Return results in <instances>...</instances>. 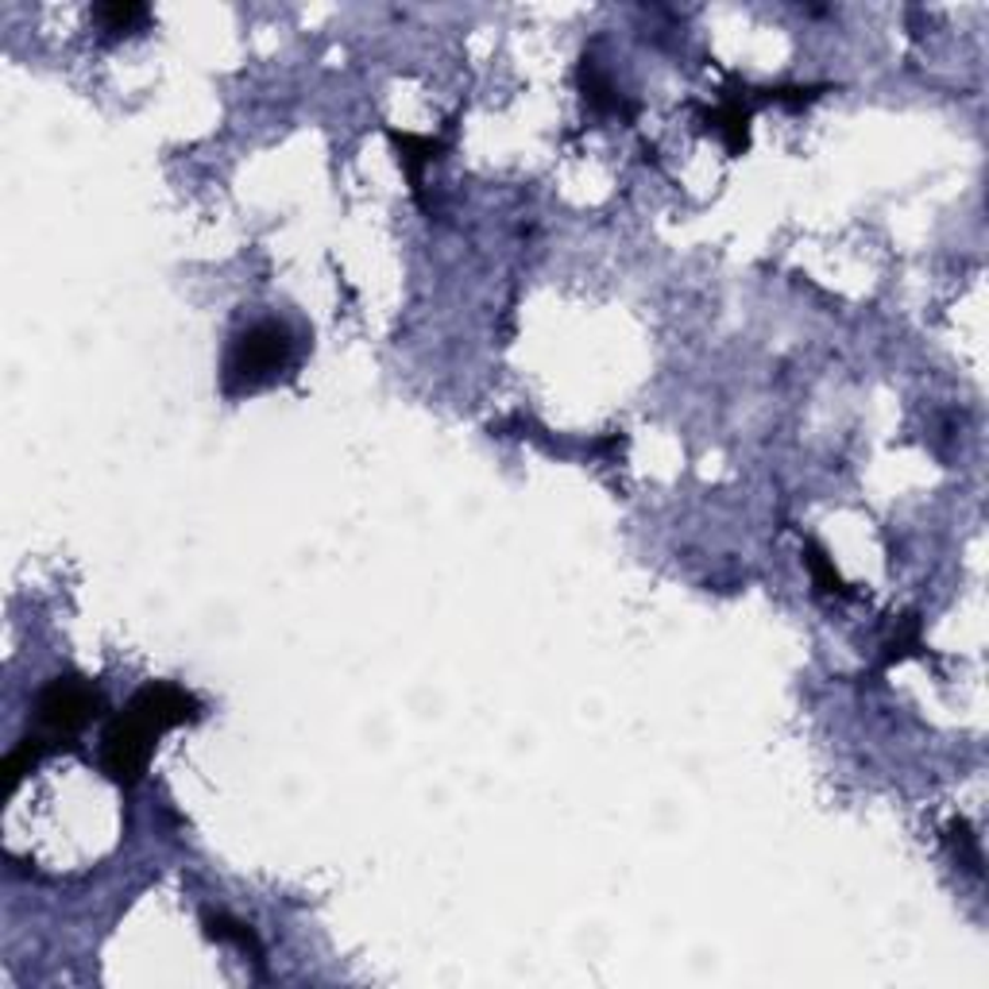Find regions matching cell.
Wrapping results in <instances>:
<instances>
[{"label":"cell","instance_id":"ba28073f","mask_svg":"<svg viewBox=\"0 0 989 989\" xmlns=\"http://www.w3.org/2000/svg\"><path fill=\"white\" fill-rule=\"evenodd\" d=\"M93 20L101 27H105V32H113V35H121V32H132V27H139L147 20V9L144 4H121V0H116V4H97L93 9Z\"/></svg>","mask_w":989,"mask_h":989},{"label":"cell","instance_id":"5b68a950","mask_svg":"<svg viewBox=\"0 0 989 989\" xmlns=\"http://www.w3.org/2000/svg\"><path fill=\"white\" fill-rule=\"evenodd\" d=\"M580 81H584V101L596 113H630V105H622V93H615L611 78L599 74L592 58H584V66H580Z\"/></svg>","mask_w":989,"mask_h":989},{"label":"cell","instance_id":"6da1fadb","mask_svg":"<svg viewBox=\"0 0 989 989\" xmlns=\"http://www.w3.org/2000/svg\"><path fill=\"white\" fill-rule=\"evenodd\" d=\"M202 704L198 696L170 681H151L116 711L101 734V773L113 785L132 788L144 780L155 742L182 723H198Z\"/></svg>","mask_w":989,"mask_h":989},{"label":"cell","instance_id":"52a82bcc","mask_svg":"<svg viewBox=\"0 0 989 989\" xmlns=\"http://www.w3.org/2000/svg\"><path fill=\"white\" fill-rule=\"evenodd\" d=\"M391 139L398 144V159H403L406 175H411V182H414V193H418L422 190V167H426L429 159H437L441 144H437V139H426V136H398V132H391Z\"/></svg>","mask_w":989,"mask_h":989},{"label":"cell","instance_id":"7a4b0ae2","mask_svg":"<svg viewBox=\"0 0 989 989\" xmlns=\"http://www.w3.org/2000/svg\"><path fill=\"white\" fill-rule=\"evenodd\" d=\"M290 356H294V337L282 322H256L244 333H236L233 348L225 356V394L240 398L259 386L274 383L286 371Z\"/></svg>","mask_w":989,"mask_h":989},{"label":"cell","instance_id":"30bf717a","mask_svg":"<svg viewBox=\"0 0 989 989\" xmlns=\"http://www.w3.org/2000/svg\"><path fill=\"white\" fill-rule=\"evenodd\" d=\"M808 564H812V572H816V580H820L823 592H846L843 580H839V572L831 569L828 553H823V549L816 546V541H808Z\"/></svg>","mask_w":989,"mask_h":989},{"label":"cell","instance_id":"277c9868","mask_svg":"<svg viewBox=\"0 0 989 989\" xmlns=\"http://www.w3.org/2000/svg\"><path fill=\"white\" fill-rule=\"evenodd\" d=\"M708 124L723 136L731 155H742L750 147V109L742 105L739 97H727L716 113H708Z\"/></svg>","mask_w":989,"mask_h":989},{"label":"cell","instance_id":"8992f818","mask_svg":"<svg viewBox=\"0 0 989 989\" xmlns=\"http://www.w3.org/2000/svg\"><path fill=\"white\" fill-rule=\"evenodd\" d=\"M205 935H210V940H217V943H233V947H240L244 955H251L259 963V955H263V947H259V940H256V932H251L248 924H244V920H233V917H225V912H217V917H213V912H205Z\"/></svg>","mask_w":989,"mask_h":989},{"label":"cell","instance_id":"9c48e42d","mask_svg":"<svg viewBox=\"0 0 989 989\" xmlns=\"http://www.w3.org/2000/svg\"><path fill=\"white\" fill-rule=\"evenodd\" d=\"M947 839H951V846H955V854H958V858H963L966 866H970L974 874H978V866H981V854H978V839L970 835V828H966L963 820H958V823H951V835H947Z\"/></svg>","mask_w":989,"mask_h":989},{"label":"cell","instance_id":"3957f363","mask_svg":"<svg viewBox=\"0 0 989 989\" xmlns=\"http://www.w3.org/2000/svg\"><path fill=\"white\" fill-rule=\"evenodd\" d=\"M105 711V696L86 676H55L40 688L32 704V734L50 750L66 746L78 731H86Z\"/></svg>","mask_w":989,"mask_h":989}]
</instances>
